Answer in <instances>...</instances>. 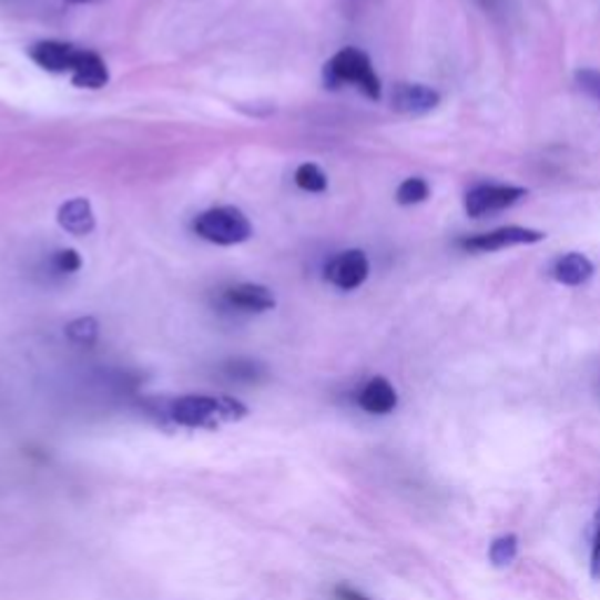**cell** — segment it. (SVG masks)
<instances>
[{"instance_id": "6da1fadb", "label": "cell", "mask_w": 600, "mask_h": 600, "mask_svg": "<svg viewBox=\"0 0 600 600\" xmlns=\"http://www.w3.org/2000/svg\"><path fill=\"white\" fill-rule=\"evenodd\" d=\"M250 416L240 399L210 397V395H185L170 404L167 418L189 429H216L221 423H235Z\"/></svg>"}, {"instance_id": "7a4b0ae2", "label": "cell", "mask_w": 600, "mask_h": 600, "mask_svg": "<svg viewBox=\"0 0 600 600\" xmlns=\"http://www.w3.org/2000/svg\"><path fill=\"white\" fill-rule=\"evenodd\" d=\"M324 85L328 90H340L345 85L357 88L370 101H380L383 82L370 64V57L359 48H343L326 61Z\"/></svg>"}, {"instance_id": "3957f363", "label": "cell", "mask_w": 600, "mask_h": 600, "mask_svg": "<svg viewBox=\"0 0 600 600\" xmlns=\"http://www.w3.org/2000/svg\"><path fill=\"white\" fill-rule=\"evenodd\" d=\"M193 231L212 244L233 246L252 240L254 225L237 206H216V210L202 212L193 221Z\"/></svg>"}, {"instance_id": "277c9868", "label": "cell", "mask_w": 600, "mask_h": 600, "mask_svg": "<svg viewBox=\"0 0 600 600\" xmlns=\"http://www.w3.org/2000/svg\"><path fill=\"white\" fill-rule=\"evenodd\" d=\"M528 195L521 185L507 183H479L467 191L465 195V212L471 218H484L509 210L516 202H521Z\"/></svg>"}, {"instance_id": "5b68a950", "label": "cell", "mask_w": 600, "mask_h": 600, "mask_svg": "<svg viewBox=\"0 0 600 600\" xmlns=\"http://www.w3.org/2000/svg\"><path fill=\"white\" fill-rule=\"evenodd\" d=\"M545 240H547V235L542 231H535V227L505 225V227H498V231L462 237L458 242V246L469 254H492V252L509 250V246L537 244V242H545Z\"/></svg>"}, {"instance_id": "8992f818", "label": "cell", "mask_w": 600, "mask_h": 600, "mask_svg": "<svg viewBox=\"0 0 600 600\" xmlns=\"http://www.w3.org/2000/svg\"><path fill=\"white\" fill-rule=\"evenodd\" d=\"M324 273H326V279L336 288H343V292H355V288H359L368 279L370 263L364 252L349 250L330 258Z\"/></svg>"}, {"instance_id": "52a82bcc", "label": "cell", "mask_w": 600, "mask_h": 600, "mask_svg": "<svg viewBox=\"0 0 600 600\" xmlns=\"http://www.w3.org/2000/svg\"><path fill=\"white\" fill-rule=\"evenodd\" d=\"M389 103L401 115H427L439 106L441 94L423 82H397Z\"/></svg>"}, {"instance_id": "ba28073f", "label": "cell", "mask_w": 600, "mask_h": 600, "mask_svg": "<svg viewBox=\"0 0 600 600\" xmlns=\"http://www.w3.org/2000/svg\"><path fill=\"white\" fill-rule=\"evenodd\" d=\"M357 404L362 410L370 413V416H387V413L397 408L399 395H397L395 385H391L387 378L376 376L359 389Z\"/></svg>"}, {"instance_id": "9c48e42d", "label": "cell", "mask_w": 600, "mask_h": 600, "mask_svg": "<svg viewBox=\"0 0 600 600\" xmlns=\"http://www.w3.org/2000/svg\"><path fill=\"white\" fill-rule=\"evenodd\" d=\"M78 52V48L61 43V40H43V43H35L29 54L40 69L50 73H71Z\"/></svg>"}, {"instance_id": "30bf717a", "label": "cell", "mask_w": 600, "mask_h": 600, "mask_svg": "<svg viewBox=\"0 0 600 600\" xmlns=\"http://www.w3.org/2000/svg\"><path fill=\"white\" fill-rule=\"evenodd\" d=\"M223 301L231 307H235V309H242V313H267V309H273L275 303H277L275 294L263 284L231 286L225 292Z\"/></svg>"}, {"instance_id": "8fae6325", "label": "cell", "mask_w": 600, "mask_h": 600, "mask_svg": "<svg viewBox=\"0 0 600 600\" xmlns=\"http://www.w3.org/2000/svg\"><path fill=\"white\" fill-rule=\"evenodd\" d=\"M69 75L75 88H85V90H101V88H106V82H109L106 61L90 50L78 52V59Z\"/></svg>"}, {"instance_id": "7c38bea8", "label": "cell", "mask_w": 600, "mask_h": 600, "mask_svg": "<svg viewBox=\"0 0 600 600\" xmlns=\"http://www.w3.org/2000/svg\"><path fill=\"white\" fill-rule=\"evenodd\" d=\"M593 273H596L593 263L579 252L558 256L551 265V277L563 286H582L593 277Z\"/></svg>"}, {"instance_id": "4fadbf2b", "label": "cell", "mask_w": 600, "mask_h": 600, "mask_svg": "<svg viewBox=\"0 0 600 600\" xmlns=\"http://www.w3.org/2000/svg\"><path fill=\"white\" fill-rule=\"evenodd\" d=\"M57 221L67 233H71L75 237L90 235L96 225L92 204L85 197H75V200H69L67 204H61Z\"/></svg>"}, {"instance_id": "5bb4252c", "label": "cell", "mask_w": 600, "mask_h": 600, "mask_svg": "<svg viewBox=\"0 0 600 600\" xmlns=\"http://www.w3.org/2000/svg\"><path fill=\"white\" fill-rule=\"evenodd\" d=\"M519 556V537L513 532L495 537L488 549V558L495 568H509Z\"/></svg>"}, {"instance_id": "9a60e30c", "label": "cell", "mask_w": 600, "mask_h": 600, "mask_svg": "<svg viewBox=\"0 0 600 600\" xmlns=\"http://www.w3.org/2000/svg\"><path fill=\"white\" fill-rule=\"evenodd\" d=\"M429 200V183L423 176H410L397 189V204L413 206Z\"/></svg>"}, {"instance_id": "2e32d148", "label": "cell", "mask_w": 600, "mask_h": 600, "mask_svg": "<svg viewBox=\"0 0 600 600\" xmlns=\"http://www.w3.org/2000/svg\"><path fill=\"white\" fill-rule=\"evenodd\" d=\"M296 185L301 191L305 193H324L328 189V179L326 174L317 167V164H301V167L296 170V176H294Z\"/></svg>"}, {"instance_id": "e0dca14e", "label": "cell", "mask_w": 600, "mask_h": 600, "mask_svg": "<svg viewBox=\"0 0 600 600\" xmlns=\"http://www.w3.org/2000/svg\"><path fill=\"white\" fill-rule=\"evenodd\" d=\"M67 336L71 343L75 345H82V347H90L96 343V336H99V324L96 319L92 317H80L75 322H71L67 326Z\"/></svg>"}, {"instance_id": "ac0fdd59", "label": "cell", "mask_w": 600, "mask_h": 600, "mask_svg": "<svg viewBox=\"0 0 600 600\" xmlns=\"http://www.w3.org/2000/svg\"><path fill=\"white\" fill-rule=\"evenodd\" d=\"M223 370L231 378L235 380H244V383H256L258 378L265 376V370L261 364L252 362V359H235V362H227L223 366Z\"/></svg>"}, {"instance_id": "d6986e66", "label": "cell", "mask_w": 600, "mask_h": 600, "mask_svg": "<svg viewBox=\"0 0 600 600\" xmlns=\"http://www.w3.org/2000/svg\"><path fill=\"white\" fill-rule=\"evenodd\" d=\"M574 85L579 92H584L600 106V71L598 69H579L574 71Z\"/></svg>"}, {"instance_id": "ffe728a7", "label": "cell", "mask_w": 600, "mask_h": 600, "mask_svg": "<svg viewBox=\"0 0 600 600\" xmlns=\"http://www.w3.org/2000/svg\"><path fill=\"white\" fill-rule=\"evenodd\" d=\"M80 265H82V261H80L78 252H73V250H59L52 256V267H54L57 273H61V275H73V273H78Z\"/></svg>"}, {"instance_id": "44dd1931", "label": "cell", "mask_w": 600, "mask_h": 600, "mask_svg": "<svg viewBox=\"0 0 600 600\" xmlns=\"http://www.w3.org/2000/svg\"><path fill=\"white\" fill-rule=\"evenodd\" d=\"M589 568H591V577L596 579V582H600V507H598L596 519H593V542H591Z\"/></svg>"}, {"instance_id": "7402d4cb", "label": "cell", "mask_w": 600, "mask_h": 600, "mask_svg": "<svg viewBox=\"0 0 600 600\" xmlns=\"http://www.w3.org/2000/svg\"><path fill=\"white\" fill-rule=\"evenodd\" d=\"M336 600H374V598H368L366 593H362L359 589L355 587H347V584H340L336 587Z\"/></svg>"}, {"instance_id": "603a6c76", "label": "cell", "mask_w": 600, "mask_h": 600, "mask_svg": "<svg viewBox=\"0 0 600 600\" xmlns=\"http://www.w3.org/2000/svg\"><path fill=\"white\" fill-rule=\"evenodd\" d=\"M476 3H479L486 12L490 14H505V0H476Z\"/></svg>"}, {"instance_id": "cb8c5ba5", "label": "cell", "mask_w": 600, "mask_h": 600, "mask_svg": "<svg viewBox=\"0 0 600 600\" xmlns=\"http://www.w3.org/2000/svg\"><path fill=\"white\" fill-rule=\"evenodd\" d=\"M69 3H92V0H69Z\"/></svg>"}]
</instances>
